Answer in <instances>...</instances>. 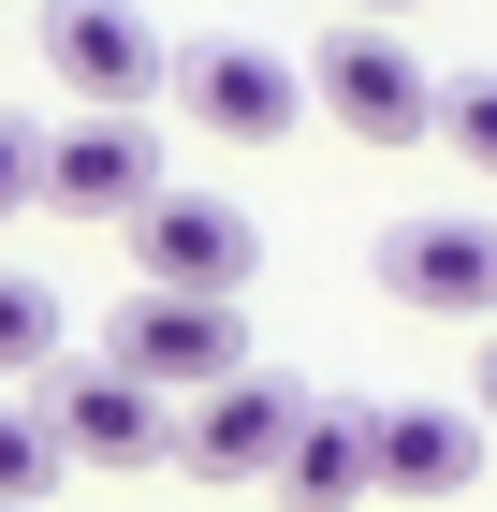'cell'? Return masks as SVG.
<instances>
[{
    "label": "cell",
    "mask_w": 497,
    "mask_h": 512,
    "mask_svg": "<svg viewBox=\"0 0 497 512\" xmlns=\"http://www.w3.org/2000/svg\"><path fill=\"white\" fill-rule=\"evenodd\" d=\"M103 366L147 381L161 410H205L220 381H249V308H205V293H132L103 322Z\"/></svg>",
    "instance_id": "6da1fadb"
},
{
    "label": "cell",
    "mask_w": 497,
    "mask_h": 512,
    "mask_svg": "<svg viewBox=\"0 0 497 512\" xmlns=\"http://www.w3.org/2000/svg\"><path fill=\"white\" fill-rule=\"evenodd\" d=\"M307 103H322L337 132H366V147H424L454 88L410 59V30H351V15H337V30L307 44Z\"/></svg>",
    "instance_id": "7a4b0ae2"
},
{
    "label": "cell",
    "mask_w": 497,
    "mask_h": 512,
    "mask_svg": "<svg viewBox=\"0 0 497 512\" xmlns=\"http://www.w3.org/2000/svg\"><path fill=\"white\" fill-rule=\"evenodd\" d=\"M381 293L395 308H424V322H483L497 337V220L483 205H424V220H381Z\"/></svg>",
    "instance_id": "3957f363"
},
{
    "label": "cell",
    "mask_w": 497,
    "mask_h": 512,
    "mask_svg": "<svg viewBox=\"0 0 497 512\" xmlns=\"http://www.w3.org/2000/svg\"><path fill=\"white\" fill-rule=\"evenodd\" d=\"M44 74L74 88L88 118H132V103H176V44L132 0H44Z\"/></svg>",
    "instance_id": "277c9868"
},
{
    "label": "cell",
    "mask_w": 497,
    "mask_h": 512,
    "mask_svg": "<svg viewBox=\"0 0 497 512\" xmlns=\"http://www.w3.org/2000/svg\"><path fill=\"white\" fill-rule=\"evenodd\" d=\"M176 118L220 132V147H278L307 118V59H278L249 30H205V44H176Z\"/></svg>",
    "instance_id": "5b68a950"
},
{
    "label": "cell",
    "mask_w": 497,
    "mask_h": 512,
    "mask_svg": "<svg viewBox=\"0 0 497 512\" xmlns=\"http://www.w3.org/2000/svg\"><path fill=\"white\" fill-rule=\"evenodd\" d=\"M132 278L147 293H205V308H234L249 278H264V220L234 191H161L147 220H132Z\"/></svg>",
    "instance_id": "8992f818"
},
{
    "label": "cell",
    "mask_w": 497,
    "mask_h": 512,
    "mask_svg": "<svg viewBox=\"0 0 497 512\" xmlns=\"http://www.w3.org/2000/svg\"><path fill=\"white\" fill-rule=\"evenodd\" d=\"M307 410H322V395H293V381L249 366V381H220L205 410H176V469L191 483H278L293 439H307Z\"/></svg>",
    "instance_id": "52a82bcc"
},
{
    "label": "cell",
    "mask_w": 497,
    "mask_h": 512,
    "mask_svg": "<svg viewBox=\"0 0 497 512\" xmlns=\"http://www.w3.org/2000/svg\"><path fill=\"white\" fill-rule=\"evenodd\" d=\"M44 425H59L74 469H147V454H176V410H161L147 381H117V366H44Z\"/></svg>",
    "instance_id": "ba28073f"
},
{
    "label": "cell",
    "mask_w": 497,
    "mask_h": 512,
    "mask_svg": "<svg viewBox=\"0 0 497 512\" xmlns=\"http://www.w3.org/2000/svg\"><path fill=\"white\" fill-rule=\"evenodd\" d=\"M161 191H176V176H161L147 118H74L59 147H44V205H74V220H117V235H132Z\"/></svg>",
    "instance_id": "9c48e42d"
},
{
    "label": "cell",
    "mask_w": 497,
    "mask_h": 512,
    "mask_svg": "<svg viewBox=\"0 0 497 512\" xmlns=\"http://www.w3.org/2000/svg\"><path fill=\"white\" fill-rule=\"evenodd\" d=\"M366 454H381V498H468L483 483V410H381L366 425Z\"/></svg>",
    "instance_id": "30bf717a"
},
{
    "label": "cell",
    "mask_w": 497,
    "mask_h": 512,
    "mask_svg": "<svg viewBox=\"0 0 497 512\" xmlns=\"http://www.w3.org/2000/svg\"><path fill=\"white\" fill-rule=\"evenodd\" d=\"M366 425H381V410H307V439H293V469H278V498H293V512H351V498H381Z\"/></svg>",
    "instance_id": "8fae6325"
},
{
    "label": "cell",
    "mask_w": 497,
    "mask_h": 512,
    "mask_svg": "<svg viewBox=\"0 0 497 512\" xmlns=\"http://www.w3.org/2000/svg\"><path fill=\"white\" fill-rule=\"evenodd\" d=\"M59 469H74V454H59V425L0 395V512H44V498H59Z\"/></svg>",
    "instance_id": "7c38bea8"
},
{
    "label": "cell",
    "mask_w": 497,
    "mask_h": 512,
    "mask_svg": "<svg viewBox=\"0 0 497 512\" xmlns=\"http://www.w3.org/2000/svg\"><path fill=\"white\" fill-rule=\"evenodd\" d=\"M44 366H59V293L0 264V381H44Z\"/></svg>",
    "instance_id": "4fadbf2b"
},
{
    "label": "cell",
    "mask_w": 497,
    "mask_h": 512,
    "mask_svg": "<svg viewBox=\"0 0 497 512\" xmlns=\"http://www.w3.org/2000/svg\"><path fill=\"white\" fill-rule=\"evenodd\" d=\"M439 147H454L468 176H497V74H454V103H439Z\"/></svg>",
    "instance_id": "5bb4252c"
},
{
    "label": "cell",
    "mask_w": 497,
    "mask_h": 512,
    "mask_svg": "<svg viewBox=\"0 0 497 512\" xmlns=\"http://www.w3.org/2000/svg\"><path fill=\"white\" fill-rule=\"evenodd\" d=\"M44 147H59V132L0 103V220H30V205H44Z\"/></svg>",
    "instance_id": "9a60e30c"
},
{
    "label": "cell",
    "mask_w": 497,
    "mask_h": 512,
    "mask_svg": "<svg viewBox=\"0 0 497 512\" xmlns=\"http://www.w3.org/2000/svg\"><path fill=\"white\" fill-rule=\"evenodd\" d=\"M337 15H351V30H395V15H424V0H337Z\"/></svg>",
    "instance_id": "2e32d148"
},
{
    "label": "cell",
    "mask_w": 497,
    "mask_h": 512,
    "mask_svg": "<svg viewBox=\"0 0 497 512\" xmlns=\"http://www.w3.org/2000/svg\"><path fill=\"white\" fill-rule=\"evenodd\" d=\"M468 410H483V425H497V337H483V366H468Z\"/></svg>",
    "instance_id": "e0dca14e"
}]
</instances>
